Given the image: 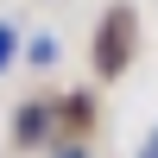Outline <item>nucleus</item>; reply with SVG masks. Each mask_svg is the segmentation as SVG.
Returning a JSON list of instances; mask_svg holds the SVG:
<instances>
[{
    "instance_id": "obj_1",
    "label": "nucleus",
    "mask_w": 158,
    "mask_h": 158,
    "mask_svg": "<svg viewBox=\"0 0 158 158\" xmlns=\"http://www.w3.org/2000/svg\"><path fill=\"white\" fill-rule=\"evenodd\" d=\"M13 44H19V32H13V25H0V70L13 63Z\"/></svg>"
},
{
    "instance_id": "obj_2",
    "label": "nucleus",
    "mask_w": 158,
    "mask_h": 158,
    "mask_svg": "<svg viewBox=\"0 0 158 158\" xmlns=\"http://www.w3.org/2000/svg\"><path fill=\"white\" fill-rule=\"evenodd\" d=\"M63 158H82V152H63Z\"/></svg>"
}]
</instances>
